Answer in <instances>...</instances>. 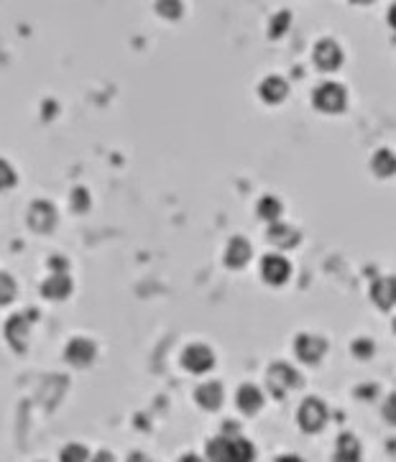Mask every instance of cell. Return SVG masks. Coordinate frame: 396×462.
Listing matches in <instances>:
<instances>
[{
  "label": "cell",
  "mask_w": 396,
  "mask_h": 462,
  "mask_svg": "<svg viewBox=\"0 0 396 462\" xmlns=\"http://www.w3.org/2000/svg\"><path fill=\"white\" fill-rule=\"evenodd\" d=\"M207 457H210V462H253L256 447L238 435H223L207 442Z\"/></svg>",
  "instance_id": "1"
},
{
  "label": "cell",
  "mask_w": 396,
  "mask_h": 462,
  "mask_svg": "<svg viewBox=\"0 0 396 462\" xmlns=\"http://www.w3.org/2000/svg\"><path fill=\"white\" fill-rule=\"evenodd\" d=\"M312 103L322 112H340V110H345V105H348V92L343 84L325 82L312 92Z\"/></svg>",
  "instance_id": "2"
},
{
  "label": "cell",
  "mask_w": 396,
  "mask_h": 462,
  "mask_svg": "<svg viewBox=\"0 0 396 462\" xmlns=\"http://www.w3.org/2000/svg\"><path fill=\"white\" fill-rule=\"evenodd\" d=\"M327 416H330V411H327L325 401L315 399V396L305 399V404H302V407H299V411H297L299 427L305 429L307 435H315V432H319V429L325 427Z\"/></svg>",
  "instance_id": "3"
},
{
  "label": "cell",
  "mask_w": 396,
  "mask_h": 462,
  "mask_svg": "<svg viewBox=\"0 0 396 462\" xmlns=\"http://www.w3.org/2000/svg\"><path fill=\"white\" fill-rule=\"evenodd\" d=\"M269 388L271 393H274L276 399H284L286 396V391H291V388H299L302 385V376H299L291 365L286 363H274L269 368Z\"/></svg>",
  "instance_id": "4"
},
{
  "label": "cell",
  "mask_w": 396,
  "mask_h": 462,
  "mask_svg": "<svg viewBox=\"0 0 396 462\" xmlns=\"http://www.w3.org/2000/svg\"><path fill=\"white\" fill-rule=\"evenodd\" d=\"M182 365L187 368L190 373H194V376H199V373H207L213 371L215 365V352L207 348V345L202 343H194L190 345L187 350L182 352Z\"/></svg>",
  "instance_id": "5"
},
{
  "label": "cell",
  "mask_w": 396,
  "mask_h": 462,
  "mask_svg": "<svg viewBox=\"0 0 396 462\" xmlns=\"http://www.w3.org/2000/svg\"><path fill=\"white\" fill-rule=\"evenodd\" d=\"M289 273H291V266H289V260H286V258L276 256V253L263 256V260H261V276H263V281H266V284H271V286H282V284H286Z\"/></svg>",
  "instance_id": "6"
},
{
  "label": "cell",
  "mask_w": 396,
  "mask_h": 462,
  "mask_svg": "<svg viewBox=\"0 0 396 462\" xmlns=\"http://www.w3.org/2000/svg\"><path fill=\"white\" fill-rule=\"evenodd\" d=\"M29 227L36 232H51L57 227V210H54V204L44 202H34L29 207Z\"/></svg>",
  "instance_id": "7"
},
{
  "label": "cell",
  "mask_w": 396,
  "mask_h": 462,
  "mask_svg": "<svg viewBox=\"0 0 396 462\" xmlns=\"http://www.w3.org/2000/svg\"><path fill=\"white\" fill-rule=\"evenodd\" d=\"M294 352L299 355V360L305 363H319L327 352V340L317 335H299L297 343H294Z\"/></svg>",
  "instance_id": "8"
},
{
  "label": "cell",
  "mask_w": 396,
  "mask_h": 462,
  "mask_svg": "<svg viewBox=\"0 0 396 462\" xmlns=\"http://www.w3.org/2000/svg\"><path fill=\"white\" fill-rule=\"evenodd\" d=\"M95 355H98V348H95V343L87 340V337H74V340H70L67 350H64L67 363L77 365V368L90 365L92 360H95Z\"/></svg>",
  "instance_id": "9"
},
{
  "label": "cell",
  "mask_w": 396,
  "mask_h": 462,
  "mask_svg": "<svg viewBox=\"0 0 396 462\" xmlns=\"http://www.w3.org/2000/svg\"><path fill=\"white\" fill-rule=\"evenodd\" d=\"M29 324L31 322L23 315L8 317V322H6V340H8V345H11L15 352H26V348H29Z\"/></svg>",
  "instance_id": "10"
},
{
  "label": "cell",
  "mask_w": 396,
  "mask_h": 462,
  "mask_svg": "<svg viewBox=\"0 0 396 462\" xmlns=\"http://www.w3.org/2000/svg\"><path fill=\"white\" fill-rule=\"evenodd\" d=\"M315 64H317L319 70L335 72L340 64H343V49H340L333 39H325V41H319L317 46H315Z\"/></svg>",
  "instance_id": "11"
},
{
  "label": "cell",
  "mask_w": 396,
  "mask_h": 462,
  "mask_svg": "<svg viewBox=\"0 0 396 462\" xmlns=\"http://www.w3.org/2000/svg\"><path fill=\"white\" fill-rule=\"evenodd\" d=\"M251 260V243H248L243 235H235L230 238L225 248V266L227 268H243Z\"/></svg>",
  "instance_id": "12"
},
{
  "label": "cell",
  "mask_w": 396,
  "mask_h": 462,
  "mask_svg": "<svg viewBox=\"0 0 396 462\" xmlns=\"http://www.w3.org/2000/svg\"><path fill=\"white\" fill-rule=\"evenodd\" d=\"M41 294L51 301H62L72 294V279L67 273H51L41 284Z\"/></svg>",
  "instance_id": "13"
},
{
  "label": "cell",
  "mask_w": 396,
  "mask_h": 462,
  "mask_svg": "<svg viewBox=\"0 0 396 462\" xmlns=\"http://www.w3.org/2000/svg\"><path fill=\"white\" fill-rule=\"evenodd\" d=\"M266 238H269V243L279 245V248H297L299 240H302V232L294 230L286 223H274L269 227V232H266Z\"/></svg>",
  "instance_id": "14"
},
{
  "label": "cell",
  "mask_w": 396,
  "mask_h": 462,
  "mask_svg": "<svg viewBox=\"0 0 396 462\" xmlns=\"http://www.w3.org/2000/svg\"><path fill=\"white\" fill-rule=\"evenodd\" d=\"M194 399H197V404L202 409H207V411H218L220 407H223V385L218 383V381H207V383H202L194 391Z\"/></svg>",
  "instance_id": "15"
},
{
  "label": "cell",
  "mask_w": 396,
  "mask_h": 462,
  "mask_svg": "<svg viewBox=\"0 0 396 462\" xmlns=\"http://www.w3.org/2000/svg\"><path fill=\"white\" fill-rule=\"evenodd\" d=\"M235 404H238V409H241L243 414H256V411H261L263 407V393L256 388L253 383H246L238 388V393H235Z\"/></svg>",
  "instance_id": "16"
},
{
  "label": "cell",
  "mask_w": 396,
  "mask_h": 462,
  "mask_svg": "<svg viewBox=\"0 0 396 462\" xmlns=\"http://www.w3.org/2000/svg\"><path fill=\"white\" fill-rule=\"evenodd\" d=\"M258 95H261L263 103H269V105H276V103H284V98L289 95V84L286 79L282 77H266L258 87Z\"/></svg>",
  "instance_id": "17"
},
{
  "label": "cell",
  "mask_w": 396,
  "mask_h": 462,
  "mask_svg": "<svg viewBox=\"0 0 396 462\" xmlns=\"http://www.w3.org/2000/svg\"><path fill=\"white\" fill-rule=\"evenodd\" d=\"M371 299L376 307L391 309L394 307V276H383L371 286Z\"/></svg>",
  "instance_id": "18"
},
{
  "label": "cell",
  "mask_w": 396,
  "mask_h": 462,
  "mask_svg": "<svg viewBox=\"0 0 396 462\" xmlns=\"http://www.w3.org/2000/svg\"><path fill=\"white\" fill-rule=\"evenodd\" d=\"M335 462H361V442L353 435H340Z\"/></svg>",
  "instance_id": "19"
},
{
  "label": "cell",
  "mask_w": 396,
  "mask_h": 462,
  "mask_svg": "<svg viewBox=\"0 0 396 462\" xmlns=\"http://www.w3.org/2000/svg\"><path fill=\"white\" fill-rule=\"evenodd\" d=\"M256 212H258V218L269 220V223H276V220L282 218L284 207H282V202H279V199H276V197L266 194V197H261V202H258V207H256Z\"/></svg>",
  "instance_id": "20"
},
{
  "label": "cell",
  "mask_w": 396,
  "mask_h": 462,
  "mask_svg": "<svg viewBox=\"0 0 396 462\" xmlns=\"http://www.w3.org/2000/svg\"><path fill=\"white\" fill-rule=\"evenodd\" d=\"M371 166H374V171L381 176V179H386V176L394 174V154H391V151H378V154L374 156V164H371Z\"/></svg>",
  "instance_id": "21"
},
{
  "label": "cell",
  "mask_w": 396,
  "mask_h": 462,
  "mask_svg": "<svg viewBox=\"0 0 396 462\" xmlns=\"http://www.w3.org/2000/svg\"><path fill=\"white\" fill-rule=\"evenodd\" d=\"M90 452H87L85 444H79V442H72L67 447L62 449V455H59V462H87Z\"/></svg>",
  "instance_id": "22"
},
{
  "label": "cell",
  "mask_w": 396,
  "mask_h": 462,
  "mask_svg": "<svg viewBox=\"0 0 396 462\" xmlns=\"http://www.w3.org/2000/svg\"><path fill=\"white\" fill-rule=\"evenodd\" d=\"M350 352H353L358 360H371L376 352V345L371 337H358V340H353V345H350Z\"/></svg>",
  "instance_id": "23"
},
{
  "label": "cell",
  "mask_w": 396,
  "mask_h": 462,
  "mask_svg": "<svg viewBox=\"0 0 396 462\" xmlns=\"http://www.w3.org/2000/svg\"><path fill=\"white\" fill-rule=\"evenodd\" d=\"M18 294V286H15V281L8 276V273L0 271V304H11Z\"/></svg>",
  "instance_id": "24"
},
{
  "label": "cell",
  "mask_w": 396,
  "mask_h": 462,
  "mask_svg": "<svg viewBox=\"0 0 396 462\" xmlns=\"http://www.w3.org/2000/svg\"><path fill=\"white\" fill-rule=\"evenodd\" d=\"M289 23H291V13H289V11H282L279 15H274V18H271L269 36H271V39H279V36H284V34H286V28H289Z\"/></svg>",
  "instance_id": "25"
},
{
  "label": "cell",
  "mask_w": 396,
  "mask_h": 462,
  "mask_svg": "<svg viewBox=\"0 0 396 462\" xmlns=\"http://www.w3.org/2000/svg\"><path fill=\"white\" fill-rule=\"evenodd\" d=\"M72 210L74 212H87L90 210V192L85 187H77L72 192Z\"/></svg>",
  "instance_id": "26"
},
{
  "label": "cell",
  "mask_w": 396,
  "mask_h": 462,
  "mask_svg": "<svg viewBox=\"0 0 396 462\" xmlns=\"http://www.w3.org/2000/svg\"><path fill=\"white\" fill-rule=\"evenodd\" d=\"M13 184H15V171H13V166L0 159V192H3V190H11Z\"/></svg>",
  "instance_id": "27"
},
{
  "label": "cell",
  "mask_w": 396,
  "mask_h": 462,
  "mask_svg": "<svg viewBox=\"0 0 396 462\" xmlns=\"http://www.w3.org/2000/svg\"><path fill=\"white\" fill-rule=\"evenodd\" d=\"M156 11L166 18H179L182 15V6L179 3H156Z\"/></svg>",
  "instance_id": "28"
},
{
  "label": "cell",
  "mask_w": 396,
  "mask_h": 462,
  "mask_svg": "<svg viewBox=\"0 0 396 462\" xmlns=\"http://www.w3.org/2000/svg\"><path fill=\"white\" fill-rule=\"evenodd\" d=\"M49 268H51V271H54V273H67L70 263H67V258H64V256H51Z\"/></svg>",
  "instance_id": "29"
},
{
  "label": "cell",
  "mask_w": 396,
  "mask_h": 462,
  "mask_svg": "<svg viewBox=\"0 0 396 462\" xmlns=\"http://www.w3.org/2000/svg\"><path fill=\"white\" fill-rule=\"evenodd\" d=\"M394 401H396L394 396H391V399L386 401V419H389L391 424H394V421H396V414H394Z\"/></svg>",
  "instance_id": "30"
},
{
  "label": "cell",
  "mask_w": 396,
  "mask_h": 462,
  "mask_svg": "<svg viewBox=\"0 0 396 462\" xmlns=\"http://www.w3.org/2000/svg\"><path fill=\"white\" fill-rule=\"evenodd\" d=\"M92 462H115V457L110 455V452H105V449H103V452H98V455H95V460Z\"/></svg>",
  "instance_id": "31"
},
{
  "label": "cell",
  "mask_w": 396,
  "mask_h": 462,
  "mask_svg": "<svg viewBox=\"0 0 396 462\" xmlns=\"http://www.w3.org/2000/svg\"><path fill=\"white\" fill-rule=\"evenodd\" d=\"M128 462H151L149 457L143 455V452H133V455L128 457Z\"/></svg>",
  "instance_id": "32"
},
{
  "label": "cell",
  "mask_w": 396,
  "mask_h": 462,
  "mask_svg": "<svg viewBox=\"0 0 396 462\" xmlns=\"http://www.w3.org/2000/svg\"><path fill=\"white\" fill-rule=\"evenodd\" d=\"M276 462H305V460L297 455H282V457H276Z\"/></svg>",
  "instance_id": "33"
},
{
  "label": "cell",
  "mask_w": 396,
  "mask_h": 462,
  "mask_svg": "<svg viewBox=\"0 0 396 462\" xmlns=\"http://www.w3.org/2000/svg\"><path fill=\"white\" fill-rule=\"evenodd\" d=\"M355 393H358V396H374V393H376V385H366V388H358Z\"/></svg>",
  "instance_id": "34"
},
{
  "label": "cell",
  "mask_w": 396,
  "mask_h": 462,
  "mask_svg": "<svg viewBox=\"0 0 396 462\" xmlns=\"http://www.w3.org/2000/svg\"><path fill=\"white\" fill-rule=\"evenodd\" d=\"M179 462H205V460H202V457H199V455H192V452H190V455H184Z\"/></svg>",
  "instance_id": "35"
}]
</instances>
